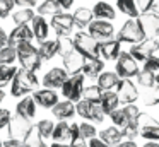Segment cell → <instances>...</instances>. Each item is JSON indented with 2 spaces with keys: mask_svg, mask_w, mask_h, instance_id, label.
Listing matches in <instances>:
<instances>
[{
  "mask_svg": "<svg viewBox=\"0 0 159 147\" xmlns=\"http://www.w3.org/2000/svg\"><path fill=\"white\" fill-rule=\"evenodd\" d=\"M115 72L118 74L120 79H134V77H137V74L140 72L139 62L135 60L128 51H121V53L118 55V58H116Z\"/></svg>",
  "mask_w": 159,
  "mask_h": 147,
  "instance_id": "cell-7",
  "label": "cell"
},
{
  "mask_svg": "<svg viewBox=\"0 0 159 147\" xmlns=\"http://www.w3.org/2000/svg\"><path fill=\"white\" fill-rule=\"evenodd\" d=\"M116 7L121 14H125V16L130 17V19H137V17L140 16L135 0H116Z\"/></svg>",
  "mask_w": 159,
  "mask_h": 147,
  "instance_id": "cell-34",
  "label": "cell"
},
{
  "mask_svg": "<svg viewBox=\"0 0 159 147\" xmlns=\"http://www.w3.org/2000/svg\"><path fill=\"white\" fill-rule=\"evenodd\" d=\"M93 14H94V19H103V21H113L115 17H116V10H115V7L111 5V3L104 2V0H101V2L94 3L93 9Z\"/></svg>",
  "mask_w": 159,
  "mask_h": 147,
  "instance_id": "cell-23",
  "label": "cell"
},
{
  "mask_svg": "<svg viewBox=\"0 0 159 147\" xmlns=\"http://www.w3.org/2000/svg\"><path fill=\"white\" fill-rule=\"evenodd\" d=\"M14 3L19 7H31V9H34L38 5V0H14Z\"/></svg>",
  "mask_w": 159,
  "mask_h": 147,
  "instance_id": "cell-50",
  "label": "cell"
},
{
  "mask_svg": "<svg viewBox=\"0 0 159 147\" xmlns=\"http://www.w3.org/2000/svg\"><path fill=\"white\" fill-rule=\"evenodd\" d=\"M4 98H5V92H4V89H0V104H2V101H4Z\"/></svg>",
  "mask_w": 159,
  "mask_h": 147,
  "instance_id": "cell-57",
  "label": "cell"
},
{
  "mask_svg": "<svg viewBox=\"0 0 159 147\" xmlns=\"http://www.w3.org/2000/svg\"><path fill=\"white\" fill-rule=\"evenodd\" d=\"M152 10H154V12L159 16V0H156V3H154V7H152Z\"/></svg>",
  "mask_w": 159,
  "mask_h": 147,
  "instance_id": "cell-56",
  "label": "cell"
},
{
  "mask_svg": "<svg viewBox=\"0 0 159 147\" xmlns=\"http://www.w3.org/2000/svg\"><path fill=\"white\" fill-rule=\"evenodd\" d=\"M75 115H79L80 118H84L86 122H91V123H103L104 116H106L99 104L91 103L87 99H80V101L75 103Z\"/></svg>",
  "mask_w": 159,
  "mask_h": 147,
  "instance_id": "cell-6",
  "label": "cell"
},
{
  "mask_svg": "<svg viewBox=\"0 0 159 147\" xmlns=\"http://www.w3.org/2000/svg\"><path fill=\"white\" fill-rule=\"evenodd\" d=\"M50 147H70L69 144H60V142H53Z\"/></svg>",
  "mask_w": 159,
  "mask_h": 147,
  "instance_id": "cell-55",
  "label": "cell"
},
{
  "mask_svg": "<svg viewBox=\"0 0 159 147\" xmlns=\"http://www.w3.org/2000/svg\"><path fill=\"white\" fill-rule=\"evenodd\" d=\"M31 29H33V34H34V39L38 41V43H43L45 39H48L50 22L43 16H38V14H36L34 19L31 21Z\"/></svg>",
  "mask_w": 159,
  "mask_h": 147,
  "instance_id": "cell-22",
  "label": "cell"
},
{
  "mask_svg": "<svg viewBox=\"0 0 159 147\" xmlns=\"http://www.w3.org/2000/svg\"><path fill=\"white\" fill-rule=\"evenodd\" d=\"M31 122L22 116L16 115L11 118V123L7 126V133H9V139H19V140H24V137L28 135V132L31 130Z\"/></svg>",
  "mask_w": 159,
  "mask_h": 147,
  "instance_id": "cell-14",
  "label": "cell"
},
{
  "mask_svg": "<svg viewBox=\"0 0 159 147\" xmlns=\"http://www.w3.org/2000/svg\"><path fill=\"white\" fill-rule=\"evenodd\" d=\"M14 0H0V19H7L14 12Z\"/></svg>",
  "mask_w": 159,
  "mask_h": 147,
  "instance_id": "cell-44",
  "label": "cell"
},
{
  "mask_svg": "<svg viewBox=\"0 0 159 147\" xmlns=\"http://www.w3.org/2000/svg\"><path fill=\"white\" fill-rule=\"evenodd\" d=\"M0 147H4V145H2V139H0Z\"/></svg>",
  "mask_w": 159,
  "mask_h": 147,
  "instance_id": "cell-59",
  "label": "cell"
},
{
  "mask_svg": "<svg viewBox=\"0 0 159 147\" xmlns=\"http://www.w3.org/2000/svg\"><path fill=\"white\" fill-rule=\"evenodd\" d=\"M99 139L103 140L104 144H108L110 147L116 145L118 142H121L123 140V132H121V128H118V126H106V128H103L99 132Z\"/></svg>",
  "mask_w": 159,
  "mask_h": 147,
  "instance_id": "cell-26",
  "label": "cell"
},
{
  "mask_svg": "<svg viewBox=\"0 0 159 147\" xmlns=\"http://www.w3.org/2000/svg\"><path fill=\"white\" fill-rule=\"evenodd\" d=\"M72 19H74V26H77L82 31L94 21V14H93V10L87 9V7H79V9L74 10Z\"/></svg>",
  "mask_w": 159,
  "mask_h": 147,
  "instance_id": "cell-24",
  "label": "cell"
},
{
  "mask_svg": "<svg viewBox=\"0 0 159 147\" xmlns=\"http://www.w3.org/2000/svg\"><path fill=\"white\" fill-rule=\"evenodd\" d=\"M118 80H120V77H118L116 72H101L99 75H98V85H99L101 91H113L115 87H116Z\"/></svg>",
  "mask_w": 159,
  "mask_h": 147,
  "instance_id": "cell-29",
  "label": "cell"
},
{
  "mask_svg": "<svg viewBox=\"0 0 159 147\" xmlns=\"http://www.w3.org/2000/svg\"><path fill=\"white\" fill-rule=\"evenodd\" d=\"M36 103L34 99H33V96H24V98H21V101H17V104H16V115L22 116V118L29 120L31 122L33 118L36 116Z\"/></svg>",
  "mask_w": 159,
  "mask_h": 147,
  "instance_id": "cell-21",
  "label": "cell"
},
{
  "mask_svg": "<svg viewBox=\"0 0 159 147\" xmlns=\"http://www.w3.org/2000/svg\"><path fill=\"white\" fill-rule=\"evenodd\" d=\"M74 46L75 50L82 55L84 58H99V41H96L89 33H84V31H79V33L74 34Z\"/></svg>",
  "mask_w": 159,
  "mask_h": 147,
  "instance_id": "cell-3",
  "label": "cell"
},
{
  "mask_svg": "<svg viewBox=\"0 0 159 147\" xmlns=\"http://www.w3.org/2000/svg\"><path fill=\"white\" fill-rule=\"evenodd\" d=\"M135 3H137L139 12L144 14V12H149V10H152V7H154L156 0H135Z\"/></svg>",
  "mask_w": 159,
  "mask_h": 147,
  "instance_id": "cell-47",
  "label": "cell"
},
{
  "mask_svg": "<svg viewBox=\"0 0 159 147\" xmlns=\"http://www.w3.org/2000/svg\"><path fill=\"white\" fill-rule=\"evenodd\" d=\"M70 147H89L87 140L80 135L79 132V123H70V140H69Z\"/></svg>",
  "mask_w": 159,
  "mask_h": 147,
  "instance_id": "cell-35",
  "label": "cell"
},
{
  "mask_svg": "<svg viewBox=\"0 0 159 147\" xmlns=\"http://www.w3.org/2000/svg\"><path fill=\"white\" fill-rule=\"evenodd\" d=\"M22 142H24V147H48V144L45 142V139L38 133L36 125L31 126V130L28 132V135L24 137Z\"/></svg>",
  "mask_w": 159,
  "mask_h": 147,
  "instance_id": "cell-33",
  "label": "cell"
},
{
  "mask_svg": "<svg viewBox=\"0 0 159 147\" xmlns=\"http://www.w3.org/2000/svg\"><path fill=\"white\" fill-rule=\"evenodd\" d=\"M144 147H159V142H152L151 140V142H145Z\"/></svg>",
  "mask_w": 159,
  "mask_h": 147,
  "instance_id": "cell-54",
  "label": "cell"
},
{
  "mask_svg": "<svg viewBox=\"0 0 159 147\" xmlns=\"http://www.w3.org/2000/svg\"><path fill=\"white\" fill-rule=\"evenodd\" d=\"M16 72H17L16 65H0V89H4L5 85H11Z\"/></svg>",
  "mask_w": 159,
  "mask_h": 147,
  "instance_id": "cell-36",
  "label": "cell"
},
{
  "mask_svg": "<svg viewBox=\"0 0 159 147\" xmlns=\"http://www.w3.org/2000/svg\"><path fill=\"white\" fill-rule=\"evenodd\" d=\"M139 128H140V135L145 140H152V142H159V122L154 120L149 115L139 116Z\"/></svg>",
  "mask_w": 159,
  "mask_h": 147,
  "instance_id": "cell-12",
  "label": "cell"
},
{
  "mask_svg": "<svg viewBox=\"0 0 159 147\" xmlns=\"http://www.w3.org/2000/svg\"><path fill=\"white\" fill-rule=\"evenodd\" d=\"M104 70V62L101 58H87L82 65V74L84 77H89V79H98V75Z\"/></svg>",
  "mask_w": 159,
  "mask_h": 147,
  "instance_id": "cell-25",
  "label": "cell"
},
{
  "mask_svg": "<svg viewBox=\"0 0 159 147\" xmlns=\"http://www.w3.org/2000/svg\"><path fill=\"white\" fill-rule=\"evenodd\" d=\"M16 50H17V62L21 65V68L29 70V72H38L41 68L43 60L38 53V46H34L33 41L17 44Z\"/></svg>",
  "mask_w": 159,
  "mask_h": 147,
  "instance_id": "cell-2",
  "label": "cell"
},
{
  "mask_svg": "<svg viewBox=\"0 0 159 147\" xmlns=\"http://www.w3.org/2000/svg\"><path fill=\"white\" fill-rule=\"evenodd\" d=\"M99 106H101V109L104 111V115H110V113H113L115 109H118V106H120L118 94H116L115 91H104L103 96H101Z\"/></svg>",
  "mask_w": 159,
  "mask_h": 147,
  "instance_id": "cell-27",
  "label": "cell"
},
{
  "mask_svg": "<svg viewBox=\"0 0 159 147\" xmlns=\"http://www.w3.org/2000/svg\"><path fill=\"white\" fill-rule=\"evenodd\" d=\"M2 145L4 147H24V142L19 139H7L2 142Z\"/></svg>",
  "mask_w": 159,
  "mask_h": 147,
  "instance_id": "cell-48",
  "label": "cell"
},
{
  "mask_svg": "<svg viewBox=\"0 0 159 147\" xmlns=\"http://www.w3.org/2000/svg\"><path fill=\"white\" fill-rule=\"evenodd\" d=\"M110 118H111V122H113V125L118 126V128H125V126L130 123V120H128V116H127V113H125L123 108H118V109H115L113 113H110Z\"/></svg>",
  "mask_w": 159,
  "mask_h": 147,
  "instance_id": "cell-39",
  "label": "cell"
},
{
  "mask_svg": "<svg viewBox=\"0 0 159 147\" xmlns=\"http://www.w3.org/2000/svg\"><path fill=\"white\" fill-rule=\"evenodd\" d=\"M84 80H86V77H84L82 72L69 75V79H67V80L63 82V85L60 87L63 98H65L67 101H72V103L80 101V99H82L84 87H86V85H84Z\"/></svg>",
  "mask_w": 159,
  "mask_h": 147,
  "instance_id": "cell-5",
  "label": "cell"
},
{
  "mask_svg": "<svg viewBox=\"0 0 159 147\" xmlns=\"http://www.w3.org/2000/svg\"><path fill=\"white\" fill-rule=\"evenodd\" d=\"M121 53V43L118 39H106L99 41V58L103 60H116Z\"/></svg>",
  "mask_w": 159,
  "mask_h": 147,
  "instance_id": "cell-19",
  "label": "cell"
},
{
  "mask_svg": "<svg viewBox=\"0 0 159 147\" xmlns=\"http://www.w3.org/2000/svg\"><path fill=\"white\" fill-rule=\"evenodd\" d=\"M36 128H38V133L43 137V139H52V133H53V128H55V123L52 120H39L36 123Z\"/></svg>",
  "mask_w": 159,
  "mask_h": 147,
  "instance_id": "cell-41",
  "label": "cell"
},
{
  "mask_svg": "<svg viewBox=\"0 0 159 147\" xmlns=\"http://www.w3.org/2000/svg\"><path fill=\"white\" fill-rule=\"evenodd\" d=\"M57 41H58V55L60 57H63V55H67V53H70V51L75 50L74 39L70 36H58Z\"/></svg>",
  "mask_w": 159,
  "mask_h": 147,
  "instance_id": "cell-42",
  "label": "cell"
},
{
  "mask_svg": "<svg viewBox=\"0 0 159 147\" xmlns=\"http://www.w3.org/2000/svg\"><path fill=\"white\" fill-rule=\"evenodd\" d=\"M50 27L55 31L57 38L58 36H70V33H72V29H74L72 14L62 10V12L52 16V19H50Z\"/></svg>",
  "mask_w": 159,
  "mask_h": 147,
  "instance_id": "cell-11",
  "label": "cell"
},
{
  "mask_svg": "<svg viewBox=\"0 0 159 147\" xmlns=\"http://www.w3.org/2000/svg\"><path fill=\"white\" fill-rule=\"evenodd\" d=\"M62 7H60V3L57 2V0H41V3H38L36 5V14L38 16H55V14L62 12Z\"/></svg>",
  "mask_w": 159,
  "mask_h": 147,
  "instance_id": "cell-31",
  "label": "cell"
},
{
  "mask_svg": "<svg viewBox=\"0 0 159 147\" xmlns=\"http://www.w3.org/2000/svg\"><path fill=\"white\" fill-rule=\"evenodd\" d=\"M16 60H17V50L16 46H4L0 50V65H14Z\"/></svg>",
  "mask_w": 159,
  "mask_h": 147,
  "instance_id": "cell-37",
  "label": "cell"
},
{
  "mask_svg": "<svg viewBox=\"0 0 159 147\" xmlns=\"http://www.w3.org/2000/svg\"><path fill=\"white\" fill-rule=\"evenodd\" d=\"M57 2L60 3V7H62L63 10H67V9H70V7L74 5V0H57Z\"/></svg>",
  "mask_w": 159,
  "mask_h": 147,
  "instance_id": "cell-53",
  "label": "cell"
},
{
  "mask_svg": "<svg viewBox=\"0 0 159 147\" xmlns=\"http://www.w3.org/2000/svg\"><path fill=\"white\" fill-rule=\"evenodd\" d=\"M137 19L140 22V27L144 31L145 38H157L159 36V16L154 10L140 14Z\"/></svg>",
  "mask_w": 159,
  "mask_h": 147,
  "instance_id": "cell-13",
  "label": "cell"
},
{
  "mask_svg": "<svg viewBox=\"0 0 159 147\" xmlns=\"http://www.w3.org/2000/svg\"><path fill=\"white\" fill-rule=\"evenodd\" d=\"M38 53L43 62L52 60L55 55H58V41L57 39H45L38 44Z\"/></svg>",
  "mask_w": 159,
  "mask_h": 147,
  "instance_id": "cell-28",
  "label": "cell"
},
{
  "mask_svg": "<svg viewBox=\"0 0 159 147\" xmlns=\"http://www.w3.org/2000/svg\"><path fill=\"white\" fill-rule=\"evenodd\" d=\"M87 144H89V147H110L108 144H104L103 140L99 139V137H94V139H91Z\"/></svg>",
  "mask_w": 159,
  "mask_h": 147,
  "instance_id": "cell-51",
  "label": "cell"
},
{
  "mask_svg": "<svg viewBox=\"0 0 159 147\" xmlns=\"http://www.w3.org/2000/svg\"><path fill=\"white\" fill-rule=\"evenodd\" d=\"M115 147H137V144H135V140H128V139H123L121 142H118Z\"/></svg>",
  "mask_w": 159,
  "mask_h": 147,
  "instance_id": "cell-52",
  "label": "cell"
},
{
  "mask_svg": "<svg viewBox=\"0 0 159 147\" xmlns=\"http://www.w3.org/2000/svg\"><path fill=\"white\" fill-rule=\"evenodd\" d=\"M116 94L118 99H120V104H134L135 101L139 99V89L137 85L132 82V79H120L116 84Z\"/></svg>",
  "mask_w": 159,
  "mask_h": 147,
  "instance_id": "cell-10",
  "label": "cell"
},
{
  "mask_svg": "<svg viewBox=\"0 0 159 147\" xmlns=\"http://www.w3.org/2000/svg\"><path fill=\"white\" fill-rule=\"evenodd\" d=\"M69 79V74L63 67H53L43 75V87L46 89H60L63 85V82Z\"/></svg>",
  "mask_w": 159,
  "mask_h": 147,
  "instance_id": "cell-15",
  "label": "cell"
},
{
  "mask_svg": "<svg viewBox=\"0 0 159 147\" xmlns=\"http://www.w3.org/2000/svg\"><path fill=\"white\" fill-rule=\"evenodd\" d=\"M39 87V79L36 72H29L24 68H17L14 79L11 82V96L14 98H24L29 96Z\"/></svg>",
  "mask_w": 159,
  "mask_h": 147,
  "instance_id": "cell-1",
  "label": "cell"
},
{
  "mask_svg": "<svg viewBox=\"0 0 159 147\" xmlns=\"http://www.w3.org/2000/svg\"><path fill=\"white\" fill-rule=\"evenodd\" d=\"M34 39V34L29 24H19L14 26V29L9 33V44L11 46H17L21 43H28V41Z\"/></svg>",
  "mask_w": 159,
  "mask_h": 147,
  "instance_id": "cell-17",
  "label": "cell"
},
{
  "mask_svg": "<svg viewBox=\"0 0 159 147\" xmlns=\"http://www.w3.org/2000/svg\"><path fill=\"white\" fill-rule=\"evenodd\" d=\"M11 118H12L11 109L0 108V130H2V128H7L9 123H11Z\"/></svg>",
  "mask_w": 159,
  "mask_h": 147,
  "instance_id": "cell-46",
  "label": "cell"
},
{
  "mask_svg": "<svg viewBox=\"0 0 159 147\" xmlns=\"http://www.w3.org/2000/svg\"><path fill=\"white\" fill-rule=\"evenodd\" d=\"M33 99H34L36 106H39V108H43V109H52L53 106L60 101L55 89H46V87L36 89V91L33 92Z\"/></svg>",
  "mask_w": 159,
  "mask_h": 147,
  "instance_id": "cell-16",
  "label": "cell"
},
{
  "mask_svg": "<svg viewBox=\"0 0 159 147\" xmlns=\"http://www.w3.org/2000/svg\"><path fill=\"white\" fill-rule=\"evenodd\" d=\"M137 82L140 87H145V89H151L154 87L156 84V74H152V72H147L142 68L140 72L137 74Z\"/></svg>",
  "mask_w": 159,
  "mask_h": 147,
  "instance_id": "cell-40",
  "label": "cell"
},
{
  "mask_svg": "<svg viewBox=\"0 0 159 147\" xmlns=\"http://www.w3.org/2000/svg\"><path fill=\"white\" fill-rule=\"evenodd\" d=\"M157 50H159V41L156 39V38H145V39L140 41V43L132 44L130 50H128V53H130L137 62H145Z\"/></svg>",
  "mask_w": 159,
  "mask_h": 147,
  "instance_id": "cell-8",
  "label": "cell"
},
{
  "mask_svg": "<svg viewBox=\"0 0 159 147\" xmlns=\"http://www.w3.org/2000/svg\"><path fill=\"white\" fill-rule=\"evenodd\" d=\"M62 62H63V68L67 70V74L74 75V74H79V72L82 70V65H84V62H86V58H84L77 50H74V51H70V53L63 55Z\"/></svg>",
  "mask_w": 159,
  "mask_h": 147,
  "instance_id": "cell-18",
  "label": "cell"
},
{
  "mask_svg": "<svg viewBox=\"0 0 159 147\" xmlns=\"http://www.w3.org/2000/svg\"><path fill=\"white\" fill-rule=\"evenodd\" d=\"M87 33L94 38L96 41H106V39H113L115 38V27L110 21H103V19H94L93 22L87 26Z\"/></svg>",
  "mask_w": 159,
  "mask_h": 147,
  "instance_id": "cell-9",
  "label": "cell"
},
{
  "mask_svg": "<svg viewBox=\"0 0 159 147\" xmlns=\"http://www.w3.org/2000/svg\"><path fill=\"white\" fill-rule=\"evenodd\" d=\"M156 84H157V85H159V74H157V75H156Z\"/></svg>",
  "mask_w": 159,
  "mask_h": 147,
  "instance_id": "cell-58",
  "label": "cell"
},
{
  "mask_svg": "<svg viewBox=\"0 0 159 147\" xmlns=\"http://www.w3.org/2000/svg\"><path fill=\"white\" fill-rule=\"evenodd\" d=\"M101 96H103V91L99 89V85H87V87H84V92H82V99H87V101L91 103H96V104H99L101 101Z\"/></svg>",
  "mask_w": 159,
  "mask_h": 147,
  "instance_id": "cell-38",
  "label": "cell"
},
{
  "mask_svg": "<svg viewBox=\"0 0 159 147\" xmlns=\"http://www.w3.org/2000/svg\"><path fill=\"white\" fill-rule=\"evenodd\" d=\"M7 44H9V33L0 26V50L4 46H7Z\"/></svg>",
  "mask_w": 159,
  "mask_h": 147,
  "instance_id": "cell-49",
  "label": "cell"
},
{
  "mask_svg": "<svg viewBox=\"0 0 159 147\" xmlns=\"http://www.w3.org/2000/svg\"><path fill=\"white\" fill-rule=\"evenodd\" d=\"M144 70L152 72V74L157 75V74H159V57H156V55L149 57L147 60L144 62Z\"/></svg>",
  "mask_w": 159,
  "mask_h": 147,
  "instance_id": "cell-45",
  "label": "cell"
},
{
  "mask_svg": "<svg viewBox=\"0 0 159 147\" xmlns=\"http://www.w3.org/2000/svg\"><path fill=\"white\" fill-rule=\"evenodd\" d=\"M115 39H118L120 43H128V44H137L140 41H144L145 34L140 27L139 19H128L120 27V31L115 34Z\"/></svg>",
  "mask_w": 159,
  "mask_h": 147,
  "instance_id": "cell-4",
  "label": "cell"
},
{
  "mask_svg": "<svg viewBox=\"0 0 159 147\" xmlns=\"http://www.w3.org/2000/svg\"><path fill=\"white\" fill-rule=\"evenodd\" d=\"M52 139L53 142H60V144H65L70 140V125L67 122H58L53 128L52 133Z\"/></svg>",
  "mask_w": 159,
  "mask_h": 147,
  "instance_id": "cell-32",
  "label": "cell"
},
{
  "mask_svg": "<svg viewBox=\"0 0 159 147\" xmlns=\"http://www.w3.org/2000/svg\"><path fill=\"white\" fill-rule=\"evenodd\" d=\"M79 132H80V135H82L86 140H91V139H94V137L98 135L96 126H94V123H91V122L79 123Z\"/></svg>",
  "mask_w": 159,
  "mask_h": 147,
  "instance_id": "cell-43",
  "label": "cell"
},
{
  "mask_svg": "<svg viewBox=\"0 0 159 147\" xmlns=\"http://www.w3.org/2000/svg\"><path fill=\"white\" fill-rule=\"evenodd\" d=\"M52 115L55 116L58 122H67V120L75 116V103L72 101H58L52 108Z\"/></svg>",
  "mask_w": 159,
  "mask_h": 147,
  "instance_id": "cell-20",
  "label": "cell"
},
{
  "mask_svg": "<svg viewBox=\"0 0 159 147\" xmlns=\"http://www.w3.org/2000/svg\"><path fill=\"white\" fill-rule=\"evenodd\" d=\"M34 16H36V12L31 7H21V9L14 10V12L11 14L12 21H14V26H19V24H31V21L34 19Z\"/></svg>",
  "mask_w": 159,
  "mask_h": 147,
  "instance_id": "cell-30",
  "label": "cell"
}]
</instances>
